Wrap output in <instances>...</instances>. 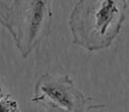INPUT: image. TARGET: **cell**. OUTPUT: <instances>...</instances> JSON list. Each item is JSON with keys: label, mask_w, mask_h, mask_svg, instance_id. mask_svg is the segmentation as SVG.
<instances>
[{"label": "cell", "mask_w": 129, "mask_h": 112, "mask_svg": "<svg viewBox=\"0 0 129 112\" xmlns=\"http://www.w3.org/2000/svg\"><path fill=\"white\" fill-rule=\"evenodd\" d=\"M128 0H78L69 17L72 44L89 52L111 46L126 19Z\"/></svg>", "instance_id": "1"}, {"label": "cell", "mask_w": 129, "mask_h": 112, "mask_svg": "<svg viewBox=\"0 0 129 112\" xmlns=\"http://www.w3.org/2000/svg\"><path fill=\"white\" fill-rule=\"evenodd\" d=\"M53 0H12L7 15V30L17 51L27 58L51 33Z\"/></svg>", "instance_id": "2"}, {"label": "cell", "mask_w": 129, "mask_h": 112, "mask_svg": "<svg viewBox=\"0 0 129 112\" xmlns=\"http://www.w3.org/2000/svg\"><path fill=\"white\" fill-rule=\"evenodd\" d=\"M31 102L43 106L46 112H86L89 109L103 106L91 104L88 98L74 86L68 75L45 73L36 82Z\"/></svg>", "instance_id": "3"}, {"label": "cell", "mask_w": 129, "mask_h": 112, "mask_svg": "<svg viewBox=\"0 0 129 112\" xmlns=\"http://www.w3.org/2000/svg\"><path fill=\"white\" fill-rule=\"evenodd\" d=\"M17 102L11 99L10 95L0 98V112H17Z\"/></svg>", "instance_id": "4"}, {"label": "cell", "mask_w": 129, "mask_h": 112, "mask_svg": "<svg viewBox=\"0 0 129 112\" xmlns=\"http://www.w3.org/2000/svg\"><path fill=\"white\" fill-rule=\"evenodd\" d=\"M9 5H7L4 0H0V25L4 28H7V15H8Z\"/></svg>", "instance_id": "5"}, {"label": "cell", "mask_w": 129, "mask_h": 112, "mask_svg": "<svg viewBox=\"0 0 129 112\" xmlns=\"http://www.w3.org/2000/svg\"><path fill=\"white\" fill-rule=\"evenodd\" d=\"M1 96H4V92H2V90L0 89V98H1Z\"/></svg>", "instance_id": "6"}]
</instances>
